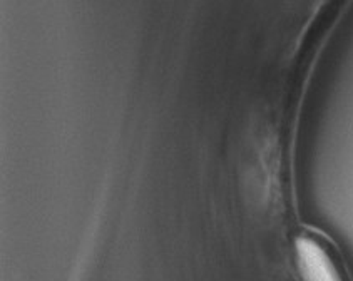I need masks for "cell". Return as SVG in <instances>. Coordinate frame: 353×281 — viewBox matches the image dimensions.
Returning <instances> with one entry per match:
<instances>
[{"label": "cell", "instance_id": "6da1fadb", "mask_svg": "<svg viewBox=\"0 0 353 281\" xmlns=\"http://www.w3.org/2000/svg\"><path fill=\"white\" fill-rule=\"evenodd\" d=\"M295 255L301 281H352L336 249L321 234H300Z\"/></svg>", "mask_w": 353, "mask_h": 281}]
</instances>
